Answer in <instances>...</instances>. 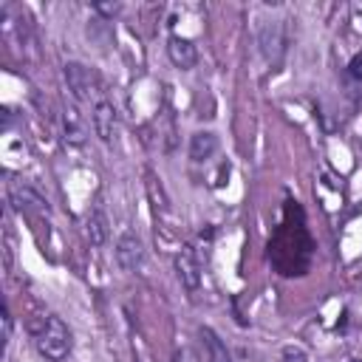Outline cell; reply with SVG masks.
<instances>
[{"label": "cell", "mask_w": 362, "mask_h": 362, "mask_svg": "<svg viewBox=\"0 0 362 362\" xmlns=\"http://www.w3.org/2000/svg\"><path fill=\"white\" fill-rule=\"evenodd\" d=\"M8 201H11V206H17V209L48 212V201H45L37 189H31V187H25V184H11V187H8Z\"/></svg>", "instance_id": "9"}, {"label": "cell", "mask_w": 362, "mask_h": 362, "mask_svg": "<svg viewBox=\"0 0 362 362\" xmlns=\"http://www.w3.org/2000/svg\"><path fill=\"white\" fill-rule=\"evenodd\" d=\"M175 274H178V280H181V286L187 291H198V286H201V266L195 260L192 246H187V243L175 252Z\"/></svg>", "instance_id": "5"}, {"label": "cell", "mask_w": 362, "mask_h": 362, "mask_svg": "<svg viewBox=\"0 0 362 362\" xmlns=\"http://www.w3.org/2000/svg\"><path fill=\"white\" fill-rule=\"evenodd\" d=\"M116 263L124 269V272H136L141 263H144V243L136 232H122L119 240H116Z\"/></svg>", "instance_id": "4"}, {"label": "cell", "mask_w": 362, "mask_h": 362, "mask_svg": "<svg viewBox=\"0 0 362 362\" xmlns=\"http://www.w3.org/2000/svg\"><path fill=\"white\" fill-rule=\"evenodd\" d=\"M257 45L269 65H280L286 57V28L280 20H263L257 28Z\"/></svg>", "instance_id": "2"}, {"label": "cell", "mask_w": 362, "mask_h": 362, "mask_svg": "<svg viewBox=\"0 0 362 362\" xmlns=\"http://www.w3.org/2000/svg\"><path fill=\"white\" fill-rule=\"evenodd\" d=\"M218 147H221V141H218V136L212 130H198V133L189 136V158L195 164L209 161L218 153Z\"/></svg>", "instance_id": "8"}, {"label": "cell", "mask_w": 362, "mask_h": 362, "mask_svg": "<svg viewBox=\"0 0 362 362\" xmlns=\"http://www.w3.org/2000/svg\"><path fill=\"white\" fill-rule=\"evenodd\" d=\"M348 74H351V79H359V82H362V51L351 57V62H348Z\"/></svg>", "instance_id": "15"}, {"label": "cell", "mask_w": 362, "mask_h": 362, "mask_svg": "<svg viewBox=\"0 0 362 362\" xmlns=\"http://www.w3.org/2000/svg\"><path fill=\"white\" fill-rule=\"evenodd\" d=\"M11 328H14L11 311H8V305H3V342H8V339H11Z\"/></svg>", "instance_id": "16"}, {"label": "cell", "mask_w": 362, "mask_h": 362, "mask_svg": "<svg viewBox=\"0 0 362 362\" xmlns=\"http://www.w3.org/2000/svg\"><path fill=\"white\" fill-rule=\"evenodd\" d=\"M62 76H65V85H68V90H71V96H74L76 102H88V99H90L93 85H96V76H93V71H90L88 65L71 59V62H65Z\"/></svg>", "instance_id": "3"}, {"label": "cell", "mask_w": 362, "mask_h": 362, "mask_svg": "<svg viewBox=\"0 0 362 362\" xmlns=\"http://www.w3.org/2000/svg\"><path fill=\"white\" fill-rule=\"evenodd\" d=\"M198 334H201V339H204V348H206L209 362H232V354H229L226 342H223V339H221L209 325H204Z\"/></svg>", "instance_id": "10"}, {"label": "cell", "mask_w": 362, "mask_h": 362, "mask_svg": "<svg viewBox=\"0 0 362 362\" xmlns=\"http://www.w3.org/2000/svg\"><path fill=\"white\" fill-rule=\"evenodd\" d=\"M351 362H362V359H351Z\"/></svg>", "instance_id": "17"}, {"label": "cell", "mask_w": 362, "mask_h": 362, "mask_svg": "<svg viewBox=\"0 0 362 362\" xmlns=\"http://www.w3.org/2000/svg\"><path fill=\"white\" fill-rule=\"evenodd\" d=\"M93 133L99 136L102 144L116 141V107L107 99H99L93 105Z\"/></svg>", "instance_id": "6"}, {"label": "cell", "mask_w": 362, "mask_h": 362, "mask_svg": "<svg viewBox=\"0 0 362 362\" xmlns=\"http://www.w3.org/2000/svg\"><path fill=\"white\" fill-rule=\"evenodd\" d=\"M85 235H88V240H90L93 246H102V243L107 240L110 226H107V218H105V212H102V209L88 212V221H85Z\"/></svg>", "instance_id": "12"}, {"label": "cell", "mask_w": 362, "mask_h": 362, "mask_svg": "<svg viewBox=\"0 0 362 362\" xmlns=\"http://www.w3.org/2000/svg\"><path fill=\"white\" fill-rule=\"evenodd\" d=\"M34 345H37V351H40L42 359H48V362H62V359L71 354V345H74L71 328L65 325L62 317L48 314V317H42L40 328H34Z\"/></svg>", "instance_id": "1"}, {"label": "cell", "mask_w": 362, "mask_h": 362, "mask_svg": "<svg viewBox=\"0 0 362 362\" xmlns=\"http://www.w3.org/2000/svg\"><path fill=\"white\" fill-rule=\"evenodd\" d=\"M280 359H283V362H308V354H305L300 345H286V348L280 351Z\"/></svg>", "instance_id": "13"}, {"label": "cell", "mask_w": 362, "mask_h": 362, "mask_svg": "<svg viewBox=\"0 0 362 362\" xmlns=\"http://www.w3.org/2000/svg\"><path fill=\"white\" fill-rule=\"evenodd\" d=\"M93 11L102 17H116L122 11V3H93Z\"/></svg>", "instance_id": "14"}, {"label": "cell", "mask_w": 362, "mask_h": 362, "mask_svg": "<svg viewBox=\"0 0 362 362\" xmlns=\"http://www.w3.org/2000/svg\"><path fill=\"white\" fill-rule=\"evenodd\" d=\"M62 127H65L68 144H74V147L85 144V124H82V116H79L76 107H65L62 110Z\"/></svg>", "instance_id": "11"}, {"label": "cell", "mask_w": 362, "mask_h": 362, "mask_svg": "<svg viewBox=\"0 0 362 362\" xmlns=\"http://www.w3.org/2000/svg\"><path fill=\"white\" fill-rule=\"evenodd\" d=\"M167 57H170V62H173L175 68L189 71V68H195V62H198V48H195V42H192L189 37L173 34V37L167 40Z\"/></svg>", "instance_id": "7"}]
</instances>
